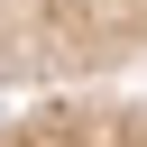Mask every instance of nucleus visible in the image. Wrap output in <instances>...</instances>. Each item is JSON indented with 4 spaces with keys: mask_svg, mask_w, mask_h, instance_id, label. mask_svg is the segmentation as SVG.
Masks as SVG:
<instances>
[{
    "mask_svg": "<svg viewBox=\"0 0 147 147\" xmlns=\"http://www.w3.org/2000/svg\"><path fill=\"white\" fill-rule=\"evenodd\" d=\"M0 147H147V83L0 101Z\"/></svg>",
    "mask_w": 147,
    "mask_h": 147,
    "instance_id": "f03ea898",
    "label": "nucleus"
},
{
    "mask_svg": "<svg viewBox=\"0 0 147 147\" xmlns=\"http://www.w3.org/2000/svg\"><path fill=\"white\" fill-rule=\"evenodd\" d=\"M147 83V0H0V101Z\"/></svg>",
    "mask_w": 147,
    "mask_h": 147,
    "instance_id": "f257e3e1",
    "label": "nucleus"
}]
</instances>
